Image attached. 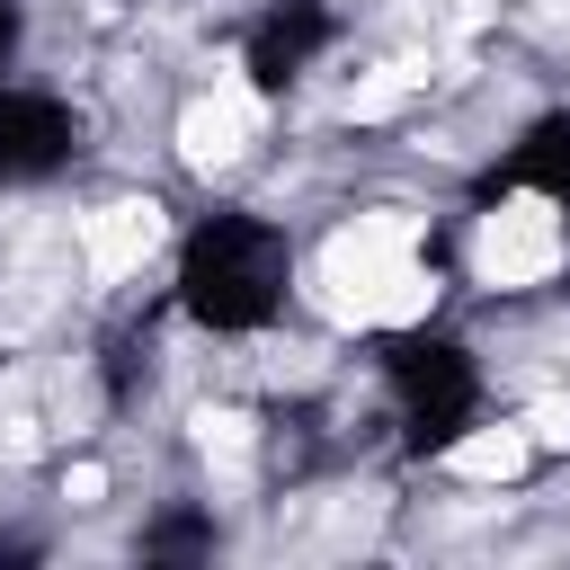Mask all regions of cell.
<instances>
[{
    "mask_svg": "<svg viewBox=\"0 0 570 570\" xmlns=\"http://www.w3.org/2000/svg\"><path fill=\"white\" fill-rule=\"evenodd\" d=\"M463 258H472V285H481V294H534V285L561 276L570 223H561L552 196L517 187V196H499V205L472 214V249H463Z\"/></svg>",
    "mask_w": 570,
    "mask_h": 570,
    "instance_id": "1",
    "label": "cell"
},
{
    "mask_svg": "<svg viewBox=\"0 0 570 570\" xmlns=\"http://www.w3.org/2000/svg\"><path fill=\"white\" fill-rule=\"evenodd\" d=\"M71 240H80V276L98 285V294H116V285H134L160 249H169V205L160 196H98L80 223H71Z\"/></svg>",
    "mask_w": 570,
    "mask_h": 570,
    "instance_id": "2",
    "label": "cell"
},
{
    "mask_svg": "<svg viewBox=\"0 0 570 570\" xmlns=\"http://www.w3.org/2000/svg\"><path fill=\"white\" fill-rule=\"evenodd\" d=\"M525 463H534L525 419H481V428H463V436L445 445V481H481V490H508Z\"/></svg>",
    "mask_w": 570,
    "mask_h": 570,
    "instance_id": "3",
    "label": "cell"
},
{
    "mask_svg": "<svg viewBox=\"0 0 570 570\" xmlns=\"http://www.w3.org/2000/svg\"><path fill=\"white\" fill-rule=\"evenodd\" d=\"M187 445H196V463H205L214 481H240V472L258 463V419H249L240 401H196V410H187Z\"/></svg>",
    "mask_w": 570,
    "mask_h": 570,
    "instance_id": "4",
    "label": "cell"
},
{
    "mask_svg": "<svg viewBox=\"0 0 570 570\" xmlns=\"http://www.w3.org/2000/svg\"><path fill=\"white\" fill-rule=\"evenodd\" d=\"M517 419H525V436H534V454H570V392H561V383H534Z\"/></svg>",
    "mask_w": 570,
    "mask_h": 570,
    "instance_id": "5",
    "label": "cell"
},
{
    "mask_svg": "<svg viewBox=\"0 0 570 570\" xmlns=\"http://www.w3.org/2000/svg\"><path fill=\"white\" fill-rule=\"evenodd\" d=\"M62 508H107V463H62Z\"/></svg>",
    "mask_w": 570,
    "mask_h": 570,
    "instance_id": "6",
    "label": "cell"
}]
</instances>
